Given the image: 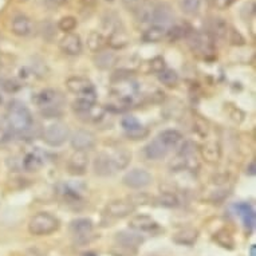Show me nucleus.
Instances as JSON below:
<instances>
[{
	"label": "nucleus",
	"instance_id": "1",
	"mask_svg": "<svg viewBox=\"0 0 256 256\" xmlns=\"http://www.w3.org/2000/svg\"><path fill=\"white\" fill-rule=\"evenodd\" d=\"M7 123L12 133L26 134L31 132L34 125L33 114L20 101H11L7 109Z\"/></svg>",
	"mask_w": 256,
	"mask_h": 256
},
{
	"label": "nucleus",
	"instance_id": "2",
	"mask_svg": "<svg viewBox=\"0 0 256 256\" xmlns=\"http://www.w3.org/2000/svg\"><path fill=\"white\" fill-rule=\"evenodd\" d=\"M44 118H55L62 114V106L65 104V97L57 89H44L33 97Z\"/></svg>",
	"mask_w": 256,
	"mask_h": 256
},
{
	"label": "nucleus",
	"instance_id": "3",
	"mask_svg": "<svg viewBox=\"0 0 256 256\" xmlns=\"http://www.w3.org/2000/svg\"><path fill=\"white\" fill-rule=\"evenodd\" d=\"M186 40L193 54L201 55L203 58H208L215 54V40L207 31L190 30V33L186 35Z\"/></svg>",
	"mask_w": 256,
	"mask_h": 256
},
{
	"label": "nucleus",
	"instance_id": "4",
	"mask_svg": "<svg viewBox=\"0 0 256 256\" xmlns=\"http://www.w3.org/2000/svg\"><path fill=\"white\" fill-rule=\"evenodd\" d=\"M59 228V220L47 212L34 215L29 221V232L34 236H46Z\"/></svg>",
	"mask_w": 256,
	"mask_h": 256
},
{
	"label": "nucleus",
	"instance_id": "5",
	"mask_svg": "<svg viewBox=\"0 0 256 256\" xmlns=\"http://www.w3.org/2000/svg\"><path fill=\"white\" fill-rule=\"evenodd\" d=\"M69 134H70V132H69V128H67L66 123L54 122L44 129L42 138L48 146L57 147L66 143V140L69 138Z\"/></svg>",
	"mask_w": 256,
	"mask_h": 256
},
{
	"label": "nucleus",
	"instance_id": "6",
	"mask_svg": "<svg viewBox=\"0 0 256 256\" xmlns=\"http://www.w3.org/2000/svg\"><path fill=\"white\" fill-rule=\"evenodd\" d=\"M152 176L145 169H132L122 177L123 185L130 189H143L152 183Z\"/></svg>",
	"mask_w": 256,
	"mask_h": 256
},
{
	"label": "nucleus",
	"instance_id": "7",
	"mask_svg": "<svg viewBox=\"0 0 256 256\" xmlns=\"http://www.w3.org/2000/svg\"><path fill=\"white\" fill-rule=\"evenodd\" d=\"M70 144L78 152H86V150H90L95 146L97 138H95V134L90 130L79 129L73 133V136L70 137Z\"/></svg>",
	"mask_w": 256,
	"mask_h": 256
},
{
	"label": "nucleus",
	"instance_id": "8",
	"mask_svg": "<svg viewBox=\"0 0 256 256\" xmlns=\"http://www.w3.org/2000/svg\"><path fill=\"white\" fill-rule=\"evenodd\" d=\"M67 90L72 91L73 94L86 95L95 93L94 85L90 79H87L85 76H70L66 79Z\"/></svg>",
	"mask_w": 256,
	"mask_h": 256
},
{
	"label": "nucleus",
	"instance_id": "9",
	"mask_svg": "<svg viewBox=\"0 0 256 256\" xmlns=\"http://www.w3.org/2000/svg\"><path fill=\"white\" fill-rule=\"evenodd\" d=\"M69 229H70V233H72L73 236L76 237V240L86 242V239L93 233L94 224H93V221H91L90 219H86V218L74 219L72 223H70Z\"/></svg>",
	"mask_w": 256,
	"mask_h": 256
},
{
	"label": "nucleus",
	"instance_id": "10",
	"mask_svg": "<svg viewBox=\"0 0 256 256\" xmlns=\"http://www.w3.org/2000/svg\"><path fill=\"white\" fill-rule=\"evenodd\" d=\"M89 168V157L86 152L73 153L69 161H67V172L72 176H83Z\"/></svg>",
	"mask_w": 256,
	"mask_h": 256
},
{
	"label": "nucleus",
	"instance_id": "11",
	"mask_svg": "<svg viewBox=\"0 0 256 256\" xmlns=\"http://www.w3.org/2000/svg\"><path fill=\"white\" fill-rule=\"evenodd\" d=\"M59 48L62 52H65L66 55H70V57L79 55L82 52V42L79 35L73 33L65 34V37H62L59 40Z\"/></svg>",
	"mask_w": 256,
	"mask_h": 256
},
{
	"label": "nucleus",
	"instance_id": "12",
	"mask_svg": "<svg viewBox=\"0 0 256 256\" xmlns=\"http://www.w3.org/2000/svg\"><path fill=\"white\" fill-rule=\"evenodd\" d=\"M134 209L136 207H133L129 201H113L106 205L105 215L111 219H123L133 214Z\"/></svg>",
	"mask_w": 256,
	"mask_h": 256
},
{
	"label": "nucleus",
	"instance_id": "13",
	"mask_svg": "<svg viewBox=\"0 0 256 256\" xmlns=\"http://www.w3.org/2000/svg\"><path fill=\"white\" fill-rule=\"evenodd\" d=\"M93 168H94V173L100 177H109L114 175V165L111 161V157L108 153H100L95 157L94 162H93Z\"/></svg>",
	"mask_w": 256,
	"mask_h": 256
},
{
	"label": "nucleus",
	"instance_id": "14",
	"mask_svg": "<svg viewBox=\"0 0 256 256\" xmlns=\"http://www.w3.org/2000/svg\"><path fill=\"white\" fill-rule=\"evenodd\" d=\"M173 19H175V15H173L171 5L166 4V3L156 4L154 11H153L152 24L161 26V27H165L166 29V26H169L173 22Z\"/></svg>",
	"mask_w": 256,
	"mask_h": 256
},
{
	"label": "nucleus",
	"instance_id": "15",
	"mask_svg": "<svg viewBox=\"0 0 256 256\" xmlns=\"http://www.w3.org/2000/svg\"><path fill=\"white\" fill-rule=\"evenodd\" d=\"M129 227L136 232H153L158 228V224L154 219H152L147 215H136L130 219Z\"/></svg>",
	"mask_w": 256,
	"mask_h": 256
},
{
	"label": "nucleus",
	"instance_id": "16",
	"mask_svg": "<svg viewBox=\"0 0 256 256\" xmlns=\"http://www.w3.org/2000/svg\"><path fill=\"white\" fill-rule=\"evenodd\" d=\"M11 31L20 38H27L34 33V23L24 15H16L11 22Z\"/></svg>",
	"mask_w": 256,
	"mask_h": 256
},
{
	"label": "nucleus",
	"instance_id": "17",
	"mask_svg": "<svg viewBox=\"0 0 256 256\" xmlns=\"http://www.w3.org/2000/svg\"><path fill=\"white\" fill-rule=\"evenodd\" d=\"M44 164H46V156L39 149H34L33 152L27 153L22 161V166L26 172H38Z\"/></svg>",
	"mask_w": 256,
	"mask_h": 256
},
{
	"label": "nucleus",
	"instance_id": "18",
	"mask_svg": "<svg viewBox=\"0 0 256 256\" xmlns=\"http://www.w3.org/2000/svg\"><path fill=\"white\" fill-rule=\"evenodd\" d=\"M228 30H229V26H228L227 20L223 19V18H212L208 22L207 33L214 38V40H216V39L223 40V39L227 38Z\"/></svg>",
	"mask_w": 256,
	"mask_h": 256
},
{
	"label": "nucleus",
	"instance_id": "19",
	"mask_svg": "<svg viewBox=\"0 0 256 256\" xmlns=\"http://www.w3.org/2000/svg\"><path fill=\"white\" fill-rule=\"evenodd\" d=\"M114 240H115V244H119V246L137 248L144 243V237L133 231H121V232L115 233Z\"/></svg>",
	"mask_w": 256,
	"mask_h": 256
},
{
	"label": "nucleus",
	"instance_id": "20",
	"mask_svg": "<svg viewBox=\"0 0 256 256\" xmlns=\"http://www.w3.org/2000/svg\"><path fill=\"white\" fill-rule=\"evenodd\" d=\"M201 157L208 164H216L221 158V147L216 141H207L200 149Z\"/></svg>",
	"mask_w": 256,
	"mask_h": 256
},
{
	"label": "nucleus",
	"instance_id": "21",
	"mask_svg": "<svg viewBox=\"0 0 256 256\" xmlns=\"http://www.w3.org/2000/svg\"><path fill=\"white\" fill-rule=\"evenodd\" d=\"M168 152H169V149L158 138H154L144 149V153L147 160H161L168 154Z\"/></svg>",
	"mask_w": 256,
	"mask_h": 256
},
{
	"label": "nucleus",
	"instance_id": "22",
	"mask_svg": "<svg viewBox=\"0 0 256 256\" xmlns=\"http://www.w3.org/2000/svg\"><path fill=\"white\" fill-rule=\"evenodd\" d=\"M95 101H97L95 93H93V94L79 95V97L73 102V110L75 111L76 115H82V114L89 111V110L94 106Z\"/></svg>",
	"mask_w": 256,
	"mask_h": 256
},
{
	"label": "nucleus",
	"instance_id": "23",
	"mask_svg": "<svg viewBox=\"0 0 256 256\" xmlns=\"http://www.w3.org/2000/svg\"><path fill=\"white\" fill-rule=\"evenodd\" d=\"M129 43V35L128 33L123 30V27H118L117 30H114L110 33V37L108 38V44L113 50H121V48L126 47Z\"/></svg>",
	"mask_w": 256,
	"mask_h": 256
},
{
	"label": "nucleus",
	"instance_id": "24",
	"mask_svg": "<svg viewBox=\"0 0 256 256\" xmlns=\"http://www.w3.org/2000/svg\"><path fill=\"white\" fill-rule=\"evenodd\" d=\"M86 44H87V48H89L91 52H95V54H97V52L104 51L105 47L108 46V38L105 37L104 34L98 33V31H91V33L87 35Z\"/></svg>",
	"mask_w": 256,
	"mask_h": 256
},
{
	"label": "nucleus",
	"instance_id": "25",
	"mask_svg": "<svg viewBox=\"0 0 256 256\" xmlns=\"http://www.w3.org/2000/svg\"><path fill=\"white\" fill-rule=\"evenodd\" d=\"M236 212L243 219V223L246 225L248 231H252L255 228V212L251 208V205L247 204V203H240V204L235 205Z\"/></svg>",
	"mask_w": 256,
	"mask_h": 256
},
{
	"label": "nucleus",
	"instance_id": "26",
	"mask_svg": "<svg viewBox=\"0 0 256 256\" xmlns=\"http://www.w3.org/2000/svg\"><path fill=\"white\" fill-rule=\"evenodd\" d=\"M199 237V231L195 228H185L181 229L180 232H177L173 236V242L181 246H193Z\"/></svg>",
	"mask_w": 256,
	"mask_h": 256
},
{
	"label": "nucleus",
	"instance_id": "27",
	"mask_svg": "<svg viewBox=\"0 0 256 256\" xmlns=\"http://www.w3.org/2000/svg\"><path fill=\"white\" fill-rule=\"evenodd\" d=\"M117 62V55L114 52L101 51L97 52L94 57V65L101 70H109L115 65Z\"/></svg>",
	"mask_w": 256,
	"mask_h": 256
},
{
	"label": "nucleus",
	"instance_id": "28",
	"mask_svg": "<svg viewBox=\"0 0 256 256\" xmlns=\"http://www.w3.org/2000/svg\"><path fill=\"white\" fill-rule=\"evenodd\" d=\"M157 138L171 150L172 147H175L183 140V134L176 129H166V130H162L161 133L157 136Z\"/></svg>",
	"mask_w": 256,
	"mask_h": 256
},
{
	"label": "nucleus",
	"instance_id": "29",
	"mask_svg": "<svg viewBox=\"0 0 256 256\" xmlns=\"http://www.w3.org/2000/svg\"><path fill=\"white\" fill-rule=\"evenodd\" d=\"M110 157H111V161H113L114 169L117 172L121 171V169H125L129 165V162L132 160V153L129 152L128 149L121 147L114 154H110Z\"/></svg>",
	"mask_w": 256,
	"mask_h": 256
},
{
	"label": "nucleus",
	"instance_id": "30",
	"mask_svg": "<svg viewBox=\"0 0 256 256\" xmlns=\"http://www.w3.org/2000/svg\"><path fill=\"white\" fill-rule=\"evenodd\" d=\"M166 29L161 27V26H154L152 24V27L143 34V40L145 43H157L162 40V38H165Z\"/></svg>",
	"mask_w": 256,
	"mask_h": 256
},
{
	"label": "nucleus",
	"instance_id": "31",
	"mask_svg": "<svg viewBox=\"0 0 256 256\" xmlns=\"http://www.w3.org/2000/svg\"><path fill=\"white\" fill-rule=\"evenodd\" d=\"M154 7L156 4H153L150 1H144L143 5L138 8L134 14H136V18L140 23H152L153 18V11H154Z\"/></svg>",
	"mask_w": 256,
	"mask_h": 256
},
{
	"label": "nucleus",
	"instance_id": "32",
	"mask_svg": "<svg viewBox=\"0 0 256 256\" xmlns=\"http://www.w3.org/2000/svg\"><path fill=\"white\" fill-rule=\"evenodd\" d=\"M105 113H106V109H105L104 106H100V105L95 104L89 111H86L85 114L78 115V117L82 121H85V122H98V121L104 118Z\"/></svg>",
	"mask_w": 256,
	"mask_h": 256
},
{
	"label": "nucleus",
	"instance_id": "33",
	"mask_svg": "<svg viewBox=\"0 0 256 256\" xmlns=\"http://www.w3.org/2000/svg\"><path fill=\"white\" fill-rule=\"evenodd\" d=\"M157 204L161 205L164 208H176L179 207L180 201L177 199V196L172 192H161L160 196L156 199Z\"/></svg>",
	"mask_w": 256,
	"mask_h": 256
},
{
	"label": "nucleus",
	"instance_id": "34",
	"mask_svg": "<svg viewBox=\"0 0 256 256\" xmlns=\"http://www.w3.org/2000/svg\"><path fill=\"white\" fill-rule=\"evenodd\" d=\"M215 240L218 242L219 246H221L223 248H228V250H232L233 246H235L233 236L227 229H220L219 232L215 233Z\"/></svg>",
	"mask_w": 256,
	"mask_h": 256
},
{
	"label": "nucleus",
	"instance_id": "35",
	"mask_svg": "<svg viewBox=\"0 0 256 256\" xmlns=\"http://www.w3.org/2000/svg\"><path fill=\"white\" fill-rule=\"evenodd\" d=\"M158 81L168 87H175L179 82V74L172 69H165L164 72L158 73Z\"/></svg>",
	"mask_w": 256,
	"mask_h": 256
},
{
	"label": "nucleus",
	"instance_id": "36",
	"mask_svg": "<svg viewBox=\"0 0 256 256\" xmlns=\"http://www.w3.org/2000/svg\"><path fill=\"white\" fill-rule=\"evenodd\" d=\"M190 30L186 31L184 26H172L171 29L166 30L165 37L169 42H176V40H179L181 38H186V35L190 33Z\"/></svg>",
	"mask_w": 256,
	"mask_h": 256
},
{
	"label": "nucleus",
	"instance_id": "37",
	"mask_svg": "<svg viewBox=\"0 0 256 256\" xmlns=\"http://www.w3.org/2000/svg\"><path fill=\"white\" fill-rule=\"evenodd\" d=\"M179 4H180L181 11H183L184 14L193 15L197 14V11L200 10L201 0H180Z\"/></svg>",
	"mask_w": 256,
	"mask_h": 256
},
{
	"label": "nucleus",
	"instance_id": "38",
	"mask_svg": "<svg viewBox=\"0 0 256 256\" xmlns=\"http://www.w3.org/2000/svg\"><path fill=\"white\" fill-rule=\"evenodd\" d=\"M76 27V19L74 16H63L59 22H58V29L63 31L65 34L72 33L73 30Z\"/></svg>",
	"mask_w": 256,
	"mask_h": 256
},
{
	"label": "nucleus",
	"instance_id": "39",
	"mask_svg": "<svg viewBox=\"0 0 256 256\" xmlns=\"http://www.w3.org/2000/svg\"><path fill=\"white\" fill-rule=\"evenodd\" d=\"M39 31L42 34V38L44 40H52V38L55 37V29H54V24L51 22H48V20H44L42 23L39 24Z\"/></svg>",
	"mask_w": 256,
	"mask_h": 256
},
{
	"label": "nucleus",
	"instance_id": "40",
	"mask_svg": "<svg viewBox=\"0 0 256 256\" xmlns=\"http://www.w3.org/2000/svg\"><path fill=\"white\" fill-rule=\"evenodd\" d=\"M109 252L113 256H136L137 255V248H130V247L115 244V246L110 248Z\"/></svg>",
	"mask_w": 256,
	"mask_h": 256
},
{
	"label": "nucleus",
	"instance_id": "41",
	"mask_svg": "<svg viewBox=\"0 0 256 256\" xmlns=\"http://www.w3.org/2000/svg\"><path fill=\"white\" fill-rule=\"evenodd\" d=\"M227 38L232 46H244V44H246L244 37H243L242 34L239 33L237 30L233 29V27H229V30H228Z\"/></svg>",
	"mask_w": 256,
	"mask_h": 256
},
{
	"label": "nucleus",
	"instance_id": "42",
	"mask_svg": "<svg viewBox=\"0 0 256 256\" xmlns=\"http://www.w3.org/2000/svg\"><path fill=\"white\" fill-rule=\"evenodd\" d=\"M149 134V130L144 126H140L137 129H133V130H128L125 132V136L129 138V140H133V141H138V140H144V138L147 137Z\"/></svg>",
	"mask_w": 256,
	"mask_h": 256
},
{
	"label": "nucleus",
	"instance_id": "43",
	"mask_svg": "<svg viewBox=\"0 0 256 256\" xmlns=\"http://www.w3.org/2000/svg\"><path fill=\"white\" fill-rule=\"evenodd\" d=\"M152 197L146 193H136V195H132L129 197V203L133 205V207H137V205H146L152 201Z\"/></svg>",
	"mask_w": 256,
	"mask_h": 256
},
{
	"label": "nucleus",
	"instance_id": "44",
	"mask_svg": "<svg viewBox=\"0 0 256 256\" xmlns=\"http://www.w3.org/2000/svg\"><path fill=\"white\" fill-rule=\"evenodd\" d=\"M121 123H122V128L125 129V132L133 130V129H137L140 128V126H143V125L140 123V121H138L136 117H133V115H126V117H123Z\"/></svg>",
	"mask_w": 256,
	"mask_h": 256
},
{
	"label": "nucleus",
	"instance_id": "45",
	"mask_svg": "<svg viewBox=\"0 0 256 256\" xmlns=\"http://www.w3.org/2000/svg\"><path fill=\"white\" fill-rule=\"evenodd\" d=\"M149 67H150V70H152L153 73H157V74H158V73L164 72V70L166 69L164 58L162 57L153 58L152 61H150V63H149Z\"/></svg>",
	"mask_w": 256,
	"mask_h": 256
},
{
	"label": "nucleus",
	"instance_id": "46",
	"mask_svg": "<svg viewBox=\"0 0 256 256\" xmlns=\"http://www.w3.org/2000/svg\"><path fill=\"white\" fill-rule=\"evenodd\" d=\"M145 0H121L122 5L128 11H132V12H136V11L143 5V3Z\"/></svg>",
	"mask_w": 256,
	"mask_h": 256
},
{
	"label": "nucleus",
	"instance_id": "47",
	"mask_svg": "<svg viewBox=\"0 0 256 256\" xmlns=\"http://www.w3.org/2000/svg\"><path fill=\"white\" fill-rule=\"evenodd\" d=\"M3 89H4L7 93H15V91H18L22 87L19 82L15 81V79H7V81L3 82Z\"/></svg>",
	"mask_w": 256,
	"mask_h": 256
},
{
	"label": "nucleus",
	"instance_id": "48",
	"mask_svg": "<svg viewBox=\"0 0 256 256\" xmlns=\"http://www.w3.org/2000/svg\"><path fill=\"white\" fill-rule=\"evenodd\" d=\"M209 1L218 10H225L227 7H229L233 3V0H209Z\"/></svg>",
	"mask_w": 256,
	"mask_h": 256
},
{
	"label": "nucleus",
	"instance_id": "49",
	"mask_svg": "<svg viewBox=\"0 0 256 256\" xmlns=\"http://www.w3.org/2000/svg\"><path fill=\"white\" fill-rule=\"evenodd\" d=\"M67 0H44V5L47 7L48 10H57L61 5L66 3Z\"/></svg>",
	"mask_w": 256,
	"mask_h": 256
},
{
	"label": "nucleus",
	"instance_id": "50",
	"mask_svg": "<svg viewBox=\"0 0 256 256\" xmlns=\"http://www.w3.org/2000/svg\"><path fill=\"white\" fill-rule=\"evenodd\" d=\"M228 195H229L228 190H218V192H215L214 195L211 196V200L215 201V203H219V201H223L225 197H228Z\"/></svg>",
	"mask_w": 256,
	"mask_h": 256
},
{
	"label": "nucleus",
	"instance_id": "51",
	"mask_svg": "<svg viewBox=\"0 0 256 256\" xmlns=\"http://www.w3.org/2000/svg\"><path fill=\"white\" fill-rule=\"evenodd\" d=\"M247 173L248 175L254 176L256 173V166H255V161H251L250 162V166L247 168Z\"/></svg>",
	"mask_w": 256,
	"mask_h": 256
},
{
	"label": "nucleus",
	"instance_id": "52",
	"mask_svg": "<svg viewBox=\"0 0 256 256\" xmlns=\"http://www.w3.org/2000/svg\"><path fill=\"white\" fill-rule=\"evenodd\" d=\"M83 256H97V255H95V254H91V252H89V254H85Z\"/></svg>",
	"mask_w": 256,
	"mask_h": 256
},
{
	"label": "nucleus",
	"instance_id": "53",
	"mask_svg": "<svg viewBox=\"0 0 256 256\" xmlns=\"http://www.w3.org/2000/svg\"><path fill=\"white\" fill-rule=\"evenodd\" d=\"M1 102H3V98H1V97H0V105H1Z\"/></svg>",
	"mask_w": 256,
	"mask_h": 256
}]
</instances>
